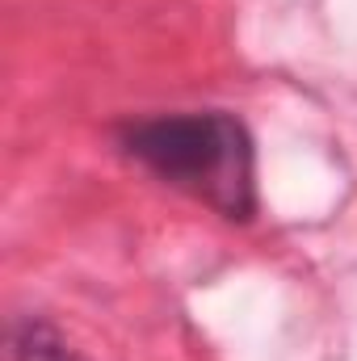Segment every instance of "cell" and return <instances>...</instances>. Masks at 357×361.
Instances as JSON below:
<instances>
[{
	"instance_id": "7a4b0ae2",
	"label": "cell",
	"mask_w": 357,
	"mask_h": 361,
	"mask_svg": "<svg viewBox=\"0 0 357 361\" xmlns=\"http://www.w3.org/2000/svg\"><path fill=\"white\" fill-rule=\"evenodd\" d=\"M13 361H76L68 341L47 319H25L13 332Z\"/></svg>"
},
{
	"instance_id": "6da1fadb",
	"label": "cell",
	"mask_w": 357,
	"mask_h": 361,
	"mask_svg": "<svg viewBox=\"0 0 357 361\" xmlns=\"http://www.w3.org/2000/svg\"><path fill=\"white\" fill-rule=\"evenodd\" d=\"M126 156L185 189L231 223L257 214V152L240 118L223 109L143 118L122 130Z\"/></svg>"
}]
</instances>
